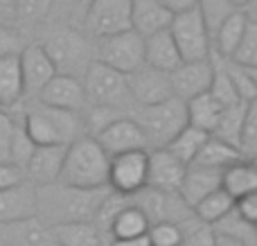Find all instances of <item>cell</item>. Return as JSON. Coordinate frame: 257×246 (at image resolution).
Segmentation results:
<instances>
[{
	"label": "cell",
	"instance_id": "cell-27",
	"mask_svg": "<svg viewBox=\"0 0 257 246\" xmlns=\"http://www.w3.org/2000/svg\"><path fill=\"white\" fill-rule=\"evenodd\" d=\"M253 21L248 12H235L221 27L217 30V34L212 36V54L219 59H230V54L235 52V48L239 45L241 36L246 34V27Z\"/></svg>",
	"mask_w": 257,
	"mask_h": 246
},
{
	"label": "cell",
	"instance_id": "cell-21",
	"mask_svg": "<svg viewBox=\"0 0 257 246\" xmlns=\"http://www.w3.org/2000/svg\"><path fill=\"white\" fill-rule=\"evenodd\" d=\"M183 63L178 48L174 43L169 30H163L158 34H151L145 39V52H142V66L154 68L160 72H172Z\"/></svg>",
	"mask_w": 257,
	"mask_h": 246
},
{
	"label": "cell",
	"instance_id": "cell-53",
	"mask_svg": "<svg viewBox=\"0 0 257 246\" xmlns=\"http://www.w3.org/2000/svg\"><path fill=\"white\" fill-rule=\"evenodd\" d=\"M232 5H235L237 9H241V12H246V7H248L250 5V0H230Z\"/></svg>",
	"mask_w": 257,
	"mask_h": 246
},
{
	"label": "cell",
	"instance_id": "cell-10",
	"mask_svg": "<svg viewBox=\"0 0 257 246\" xmlns=\"http://www.w3.org/2000/svg\"><path fill=\"white\" fill-rule=\"evenodd\" d=\"M131 30V0H93L81 21V32L90 41Z\"/></svg>",
	"mask_w": 257,
	"mask_h": 246
},
{
	"label": "cell",
	"instance_id": "cell-12",
	"mask_svg": "<svg viewBox=\"0 0 257 246\" xmlns=\"http://www.w3.org/2000/svg\"><path fill=\"white\" fill-rule=\"evenodd\" d=\"M124 79L133 106H156V104H163L174 97L167 72L140 66L138 70L128 72Z\"/></svg>",
	"mask_w": 257,
	"mask_h": 246
},
{
	"label": "cell",
	"instance_id": "cell-20",
	"mask_svg": "<svg viewBox=\"0 0 257 246\" xmlns=\"http://www.w3.org/2000/svg\"><path fill=\"white\" fill-rule=\"evenodd\" d=\"M0 246H57V242L50 226L32 217L12 224H0Z\"/></svg>",
	"mask_w": 257,
	"mask_h": 246
},
{
	"label": "cell",
	"instance_id": "cell-14",
	"mask_svg": "<svg viewBox=\"0 0 257 246\" xmlns=\"http://www.w3.org/2000/svg\"><path fill=\"white\" fill-rule=\"evenodd\" d=\"M93 138L108 154V158L120 156V154H126V152H149V145H147L142 129L128 115L113 120L111 125L104 127Z\"/></svg>",
	"mask_w": 257,
	"mask_h": 246
},
{
	"label": "cell",
	"instance_id": "cell-3",
	"mask_svg": "<svg viewBox=\"0 0 257 246\" xmlns=\"http://www.w3.org/2000/svg\"><path fill=\"white\" fill-rule=\"evenodd\" d=\"M39 45L52 61L57 75L81 79L88 66L95 61L93 41L79 27L52 25L39 41Z\"/></svg>",
	"mask_w": 257,
	"mask_h": 246
},
{
	"label": "cell",
	"instance_id": "cell-31",
	"mask_svg": "<svg viewBox=\"0 0 257 246\" xmlns=\"http://www.w3.org/2000/svg\"><path fill=\"white\" fill-rule=\"evenodd\" d=\"M208 138H210V134H205V131L194 129V127L187 125L185 129L178 131L176 138H174L172 143H169L167 147H163V149H167V152L172 154V156H176L183 165L190 167L192 163H194L196 154L201 152V147L205 145V140Z\"/></svg>",
	"mask_w": 257,
	"mask_h": 246
},
{
	"label": "cell",
	"instance_id": "cell-36",
	"mask_svg": "<svg viewBox=\"0 0 257 246\" xmlns=\"http://www.w3.org/2000/svg\"><path fill=\"white\" fill-rule=\"evenodd\" d=\"M212 59H214V77H212V86H210L208 93L217 99V104L221 108H232V106H237V104H244L239 99V95H237L230 77L226 75L223 61L219 57H214V54H212Z\"/></svg>",
	"mask_w": 257,
	"mask_h": 246
},
{
	"label": "cell",
	"instance_id": "cell-43",
	"mask_svg": "<svg viewBox=\"0 0 257 246\" xmlns=\"http://www.w3.org/2000/svg\"><path fill=\"white\" fill-rule=\"evenodd\" d=\"M27 48L25 32L16 25H0V59L21 57V52Z\"/></svg>",
	"mask_w": 257,
	"mask_h": 246
},
{
	"label": "cell",
	"instance_id": "cell-4",
	"mask_svg": "<svg viewBox=\"0 0 257 246\" xmlns=\"http://www.w3.org/2000/svg\"><path fill=\"white\" fill-rule=\"evenodd\" d=\"M23 129H25L27 138L34 143V147L70 145L72 140L86 136L81 113L57 111V108H48L41 104L32 106L23 115Z\"/></svg>",
	"mask_w": 257,
	"mask_h": 246
},
{
	"label": "cell",
	"instance_id": "cell-8",
	"mask_svg": "<svg viewBox=\"0 0 257 246\" xmlns=\"http://www.w3.org/2000/svg\"><path fill=\"white\" fill-rule=\"evenodd\" d=\"M95 61L104 63L106 68L128 75L142 66V52H145V39L138 36L133 30L120 32L113 36H104L93 43Z\"/></svg>",
	"mask_w": 257,
	"mask_h": 246
},
{
	"label": "cell",
	"instance_id": "cell-15",
	"mask_svg": "<svg viewBox=\"0 0 257 246\" xmlns=\"http://www.w3.org/2000/svg\"><path fill=\"white\" fill-rule=\"evenodd\" d=\"M36 102L41 106L57 108V111H68V113L86 111V97H84V88H81V79L66 77V75H54L45 84V88L39 93Z\"/></svg>",
	"mask_w": 257,
	"mask_h": 246
},
{
	"label": "cell",
	"instance_id": "cell-39",
	"mask_svg": "<svg viewBox=\"0 0 257 246\" xmlns=\"http://www.w3.org/2000/svg\"><path fill=\"white\" fill-rule=\"evenodd\" d=\"M246 106H248V104H237V106H232V108H223L221 117H219L217 127H214V131H212L214 138H219V140H223V143L237 147L239 127H241V120H244Z\"/></svg>",
	"mask_w": 257,
	"mask_h": 246
},
{
	"label": "cell",
	"instance_id": "cell-6",
	"mask_svg": "<svg viewBox=\"0 0 257 246\" xmlns=\"http://www.w3.org/2000/svg\"><path fill=\"white\" fill-rule=\"evenodd\" d=\"M81 88H84L86 106L113 108V111H122V113L133 108L124 75L111 70V68H106L99 61H93L88 66V70L84 72Z\"/></svg>",
	"mask_w": 257,
	"mask_h": 246
},
{
	"label": "cell",
	"instance_id": "cell-41",
	"mask_svg": "<svg viewBox=\"0 0 257 246\" xmlns=\"http://www.w3.org/2000/svg\"><path fill=\"white\" fill-rule=\"evenodd\" d=\"M226 61H232L244 68H257V25H255V21L248 23L246 34L241 36L239 45H237L235 52H232L230 59H226Z\"/></svg>",
	"mask_w": 257,
	"mask_h": 246
},
{
	"label": "cell",
	"instance_id": "cell-19",
	"mask_svg": "<svg viewBox=\"0 0 257 246\" xmlns=\"http://www.w3.org/2000/svg\"><path fill=\"white\" fill-rule=\"evenodd\" d=\"M36 217V185L30 181L0 192V224H12Z\"/></svg>",
	"mask_w": 257,
	"mask_h": 246
},
{
	"label": "cell",
	"instance_id": "cell-25",
	"mask_svg": "<svg viewBox=\"0 0 257 246\" xmlns=\"http://www.w3.org/2000/svg\"><path fill=\"white\" fill-rule=\"evenodd\" d=\"M221 190L232 201H239L248 194H257L255 161H239L235 165L226 167L221 172Z\"/></svg>",
	"mask_w": 257,
	"mask_h": 246
},
{
	"label": "cell",
	"instance_id": "cell-23",
	"mask_svg": "<svg viewBox=\"0 0 257 246\" xmlns=\"http://www.w3.org/2000/svg\"><path fill=\"white\" fill-rule=\"evenodd\" d=\"M172 14L158 0H131V30L138 36L147 39L151 34L167 30Z\"/></svg>",
	"mask_w": 257,
	"mask_h": 246
},
{
	"label": "cell",
	"instance_id": "cell-32",
	"mask_svg": "<svg viewBox=\"0 0 257 246\" xmlns=\"http://www.w3.org/2000/svg\"><path fill=\"white\" fill-rule=\"evenodd\" d=\"M212 233L217 237H226V239H235V242H244V244H250V246H257V230H255V224H248L244 221L239 215L235 212L232 208L226 217L217 221V224L210 226Z\"/></svg>",
	"mask_w": 257,
	"mask_h": 246
},
{
	"label": "cell",
	"instance_id": "cell-17",
	"mask_svg": "<svg viewBox=\"0 0 257 246\" xmlns=\"http://www.w3.org/2000/svg\"><path fill=\"white\" fill-rule=\"evenodd\" d=\"M187 167L167 149H151L149 163H147V188L163 190V192H176L183 183Z\"/></svg>",
	"mask_w": 257,
	"mask_h": 246
},
{
	"label": "cell",
	"instance_id": "cell-11",
	"mask_svg": "<svg viewBox=\"0 0 257 246\" xmlns=\"http://www.w3.org/2000/svg\"><path fill=\"white\" fill-rule=\"evenodd\" d=\"M147 163L149 152H126L108 161V190L122 197H133L147 188Z\"/></svg>",
	"mask_w": 257,
	"mask_h": 246
},
{
	"label": "cell",
	"instance_id": "cell-30",
	"mask_svg": "<svg viewBox=\"0 0 257 246\" xmlns=\"http://www.w3.org/2000/svg\"><path fill=\"white\" fill-rule=\"evenodd\" d=\"M185 111H187V125L212 136L223 108L219 106L212 95L205 93V95H199V97L190 99V102H185Z\"/></svg>",
	"mask_w": 257,
	"mask_h": 246
},
{
	"label": "cell",
	"instance_id": "cell-5",
	"mask_svg": "<svg viewBox=\"0 0 257 246\" xmlns=\"http://www.w3.org/2000/svg\"><path fill=\"white\" fill-rule=\"evenodd\" d=\"M133 115H128L142 129L147 145L151 149H163L176 138L178 131L187 127V111L185 102L172 97L156 106H133Z\"/></svg>",
	"mask_w": 257,
	"mask_h": 246
},
{
	"label": "cell",
	"instance_id": "cell-45",
	"mask_svg": "<svg viewBox=\"0 0 257 246\" xmlns=\"http://www.w3.org/2000/svg\"><path fill=\"white\" fill-rule=\"evenodd\" d=\"M181 246H217V237H214L212 228L194 221L183 230V242Z\"/></svg>",
	"mask_w": 257,
	"mask_h": 246
},
{
	"label": "cell",
	"instance_id": "cell-7",
	"mask_svg": "<svg viewBox=\"0 0 257 246\" xmlns=\"http://www.w3.org/2000/svg\"><path fill=\"white\" fill-rule=\"evenodd\" d=\"M131 206H136L142 215L147 217V221L151 224H176L183 230L187 226L194 224V215L192 210L183 203V199L176 192H163V190L154 188H142L140 192H136L133 197H128Z\"/></svg>",
	"mask_w": 257,
	"mask_h": 246
},
{
	"label": "cell",
	"instance_id": "cell-18",
	"mask_svg": "<svg viewBox=\"0 0 257 246\" xmlns=\"http://www.w3.org/2000/svg\"><path fill=\"white\" fill-rule=\"evenodd\" d=\"M68 145H52V147H36L34 154L30 156L25 165V179L32 185L41 188V185L57 183L59 174H61L63 165V154H66Z\"/></svg>",
	"mask_w": 257,
	"mask_h": 246
},
{
	"label": "cell",
	"instance_id": "cell-46",
	"mask_svg": "<svg viewBox=\"0 0 257 246\" xmlns=\"http://www.w3.org/2000/svg\"><path fill=\"white\" fill-rule=\"evenodd\" d=\"M12 134H14V117L0 111V163H12Z\"/></svg>",
	"mask_w": 257,
	"mask_h": 246
},
{
	"label": "cell",
	"instance_id": "cell-51",
	"mask_svg": "<svg viewBox=\"0 0 257 246\" xmlns=\"http://www.w3.org/2000/svg\"><path fill=\"white\" fill-rule=\"evenodd\" d=\"M108 246H149L147 235L142 237H133V239H115V242H108Z\"/></svg>",
	"mask_w": 257,
	"mask_h": 246
},
{
	"label": "cell",
	"instance_id": "cell-24",
	"mask_svg": "<svg viewBox=\"0 0 257 246\" xmlns=\"http://www.w3.org/2000/svg\"><path fill=\"white\" fill-rule=\"evenodd\" d=\"M147 230H149V221H147V217L142 215L136 206H131V201H128L126 206H122L120 210L108 219L104 233H106L108 242H115V239L142 237V235H147Z\"/></svg>",
	"mask_w": 257,
	"mask_h": 246
},
{
	"label": "cell",
	"instance_id": "cell-26",
	"mask_svg": "<svg viewBox=\"0 0 257 246\" xmlns=\"http://www.w3.org/2000/svg\"><path fill=\"white\" fill-rule=\"evenodd\" d=\"M52 237L57 246H108V237L95 221H77V224L54 226Z\"/></svg>",
	"mask_w": 257,
	"mask_h": 246
},
{
	"label": "cell",
	"instance_id": "cell-38",
	"mask_svg": "<svg viewBox=\"0 0 257 246\" xmlns=\"http://www.w3.org/2000/svg\"><path fill=\"white\" fill-rule=\"evenodd\" d=\"M237 149L246 161H255L257 152V102H250L246 106L244 120L239 127V138H237Z\"/></svg>",
	"mask_w": 257,
	"mask_h": 246
},
{
	"label": "cell",
	"instance_id": "cell-9",
	"mask_svg": "<svg viewBox=\"0 0 257 246\" xmlns=\"http://www.w3.org/2000/svg\"><path fill=\"white\" fill-rule=\"evenodd\" d=\"M167 30L172 34L174 43H176L178 54H181L183 61L210 59V54H212V41H210V34L205 30L203 21H201L199 12H196V7L172 16V23H169Z\"/></svg>",
	"mask_w": 257,
	"mask_h": 246
},
{
	"label": "cell",
	"instance_id": "cell-49",
	"mask_svg": "<svg viewBox=\"0 0 257 246\" xmlns=\"http://www.w3.org/2000/svg\"><path fill=\"white\" fill-rule=\"evenodd\" d=\"M160 5H163L165 9H167L172 16H176V14H183L187 12V9H194L196 7V0H158Z\"/></svg>",
	"mask_w": 257,
	"mask_h": 246
},
{
	"label": "cell",
	"instance_id": "cell-35",
	"mask_svg": "<svg viewBox=\"0 0 257 246\" xmlns=\"http://www.w3.org/2000/svg\"><path fill=\"white\" fill-rule=\"evenodd\" d=\"M223 61V68H226V75L230 77L232 86H235L237 95H239V99L244 104H250L255 102L257 97V68H244V66H237V63L232 61H226V59H221Z\"/></svg>",
	"mask_w": 257,
	"mask_h": 246
},
{
	"label": "cell",
	"instance_id": "cell-52",
	"mask_svg": "<svg viewBox=\"0 0 257 246\" xmlns=\"http://www.w3.org/2000/svg\"><path fill=\"white\" fill-rule=\"evenodd\" d=\"M217 237V235H214ZM217 246H250L244 242H235V239H226V237H217Z\"/></svg>",
	"mask_w": 257,
	"mask_h": 246
},
{
	"label": "cell",
	"instance_id": "cell-28",
	"mask_svg": "<svg viewBox=\"0 0 257 246\" xmlns=\"http://www.w3.org/2000/svg\"><path fill=\"white\" fill-rule=\"evenodd\" d=\"M239 161H246V158L239 154V149L228 145V143H223V140H219V138H214V136H210V138L205 140V145L201 147V152L196 154L192 165L223 172L226 167L235 165V163H239Z\"/></svg>",
	"mask_w": 257,
	"mask_h": 246
},
{
	"label": "cell",
	"instance_id": "cell-16",
	"mask_svg": "<svg viewBox=\"0 0 257 246\" xmlns=\"http://www.w3.org/2000/svg\"><path fill=\"white\" fill-rule=\"evenodd\" d=\"M18 59H21L23 93H25V97L36 99L41 90L45 88V84L57 75V70L39 43H27V48L23 50Z\"/></svg>",
	"mask_w": 257,
	"mask_h": 246
},
{
	"label": "cell",
	"instance_id": "cell-37",
	"mask_svg": "<svg viewBox=\"0 0 257 246\" xmlns=\"http://www.w3.org/2000/svg\"><path fill=\"white\" fill-rule=\"evenodd\" d=\"M93 0H52L48 18H52L54 25H68L75 27L79 25L81 30V21L86 16V9Z\"/></svg>",
	"mask_w": 257,
	"mask_h": 246
},
{
	"label": "cell",
	"instance_id": "cell-13",
	"mask_svg": "<svg viewBox=\"0 0 257 246\" xmlns=\"http://www.w3.org/2000/svg\"><path fill=\"white\" fill-rule=\"evenodd\" d=\"M214 77V59H201V61H183L176 70L169 72V81H172V93L181 102H190V99L205 95L212 86Z\"/></svg>",
	"mask_w": 257,
	"mask_h": 246
},
{
	"label": "cell",
	"instance_id": "cell-47",
	"mask_svg": "<svg viewBox=\"0 0 257 246\" xmlns=\"http://www.w3.org/2000/svg\"><path fill=\"white\" fill-rule=\"evenodd\" d=\"M23 181H25V172L18 170L14 163H0V192L23 183Z\"/></svg>",
	"mask_w": 257,
	"mask_h": 246
},
{
	"label": "cell",
	"instance_id": "cell-44",
	"mask_svg": "<svg viewBox=\"0 0 257 246\" xmlns=\"http://www.w3.org/2000/svg\"><path fill=\"white\" fill-rule=\"evenodd\" d=\"M149 246H181L183 242V228L176 224H151L147 230Z\"/></svg>",
	"mask_w": 257,
	"mask_h": 246
},
{
	"label": "cell",
	"instance_id": "cell-40",
	"mask_svg": "<svg viewBox=\"0 0 257 246\" xmlns=\"http://www.w3.org/2000/svg\"><path fill=\"white\" fill-rule=\"evenodd\" d=\"M14 5H16V27H27L48 21L52 0H14Z\"/></svg>",
	"mask_w": 257,
	"mask_h": 246
},
{
	"label": "cell",
	"instance_id": "cell-22",
	"mask_svg": "<svg viewBox=\"0 0 257 246\" xmlns=\"http://www.w3.org/2000/svg\"><path fill=\"white\" fill-rule=\"evenodd\" d=\"M219 188H221V172L190 165L185 170L181 188H178V197H181L183 203L192 210L196 203L203 201L208 194L217 192Z\"/></svg>",
	"mask_w": 257,
	"mask_h": 246
},
{
	"label": "cell",
	"instance_id": "cell-34",
	"mask_svg": "<svg viewBox=\"0 0 257 246\" xmlns=\"http://www.w3.org/2000/svg\"><path fill=\"white\" fill-rule=\"evenodd\" d=\"M196 12H199L201 21H203L205 30L210 34V41L217 34V30L239 9L230 3V0H196Z\"/></svg>",
	"mask_w": 257,
	"mask_h": 246
},
{
	"label": "cell",
	"instance_id": "cell-29",
	"mask_svg": "<svg viewBox=\"0 0 257 246\" xmlns=\"http://www.w3.org/2000/svg\"><path fill=\"white\" fill-rule=\"evenodd\" d=\"M23 99H25V93H23L21 59H0V108H12Z\"/></svg>",
	"mask_w": 257,
	"mask_h": 246
},
{
	"label": "cell",
	"instance_id": "cell-33",
	"mask_svg": "<svg viewBox=\"0 0 257 246\" xmlns=\"http://www.w3.org/2000/svg\"><path fill=\"white\" fill-rule=\"evenodd\" d=\"M232 208H235V201L219 188L217 192L208 194L203 201L196 203V206L192 208V215H194V219L199 221V224L212 226V224H217L221 217H226Z\"/></svg>",
	"mask_w": 257,
	"mask_h": 246
},
{
	"label": "cell",
	"instance_id": "cell-2",
	"mask_svg": "<svg viewBox=\"0 0 257 246\" xmlns=\"http://www.w3.org/2000/svg\"><path fill=\"white\" fill-rule=\"evenodd\" d=\"M108 154L90 136L72 140L63 154V165L57 183L77 190H104L108 188Z\"/></svg>",
	"mask_w": 257,
	"mask_h": 246
},
{
	"label": "cell",
	"instance_id": "cell-42",
	"mask_svg": "<svg viewBox=\"0 0 257 246\" xmlns=\"http://www.w3.org/2000/svg\"><path fill=\"white\" fill-rule=\"evenodd\" d=\"M34 143L27 138L25 129H23V120H14V134H12V154H9V161L18 167V170L25 172V165L30 161V156L34 154Z\"/></svg>",
	"mask_w": 257,
	"mask_h": 246
},
{
	"label": "cell",
	"instance_id": "cell-48",
	"mask_svg": "<svg viewBox=\"0 0 257 246\" xmlns=\"http://www.w3.org/2000/svg\"><path fill=\"white\" fill-rule=\"evenodd\" d=\"M235 212L248 224L257 221V194H248V197L235 201Z\"/></svg>",
	"mask_w": 257,
	"mask_h": 246
},
{
	"label": "cell",
	"instance_id": "cell-50",
	"mask_svg": "<svg viewBox=\"0 0 257 246\" xmlns=\"http://www.w3.org/2000/svg\"><path fill=\"white\" fill-rule=\"evenodd\" d=\"M0 25H16V5H14V0H0Z\"/></svg>",
	"mask_w": 257,
	"mask_h": 246
},
{
	"label": "cell",
	"instance_id": "cell-1",
	"mask_svg": "<svg viewBox=\"0 0 257 246\" xmlns=\"http://www.w3.org/2000/svg\"><path fill=\"white\" fill-rule=\"evenodd\" d=\"M111 190H77L63 183L36 188V219L54 228L61 224L95 221Z\"/></svg>",
	"mask_w": 257,
	"mask_h": 246
}]
</instances>
